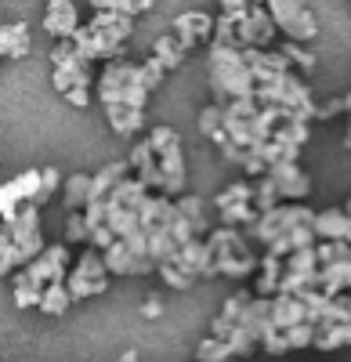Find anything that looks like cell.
I'll use <instances>...</instances> for the list:
<instances>
[{
    "instance_id": "obj_1",
    "label": "cell",
    "mask_w": 351,
    "mask_h": 362,
    "mask_svg": "<svg viewBox=\"0 0 351 362\" xmlns=\"http://www.w3.org/2000/svg\"><path fill=\"white\" fill-rule=\"evenodd\" d=\"M73 257L76 254L66 243H47L37 261H29L25 268H18L11 276V300H15V308H37L40 293L47 286L66 283V272H69Z\"/></svg>"
},
{
    "instance_id": "obj_2",
    "label": "cell",
    "mask_w": 351,
    "mask_h": 362,
    "mask_svg": "<svg viewBox=\"0 0 351 362\" xmlns=\"http://www.w3.org/2000/svg\"><path fill=\"white\" fill-rule=\"evenodd\" d=\"M95 98L102 109H134L145 112L153 102V90L141 80V62H131V58H116V62H105L102 73L95 76Z\"/></svg>"
},
{
    "instance_id": "obj_3",
    "label": "cell",
    "mask_w": 351,
    "mask_h": 362,
    "mask_svg": "<svg viewBox=\"0 0 351 362\" xmlns=\"http://www.w3.org/2000/svg\"><path fill=\"white\" fill-rule=\"evenodd\" d=\"M207 83H210V98L214 105L228 102H254V73L243 62V51L232 47H207Z\"/></svg>"
},
{
    "instance_id": "obj_4",
    "label": "cell",
    "mask_w": 351,
    "mask_h": 362,
    "mask_svg": "<svg viewBox=\"0 0 351 362\" xmlns=\"http://www.w3.org/2000/svg\"><path fill=\"white\" fill-rule=\"evenodd\" d=\"M210 250V279L225 276V279H254L261 257L250 250V239L239 228H221L214 225V232L203 239Z\"/></svg>"
},
{
    "instance_id": "obj_5",
    "label": "cell",
    "mask_w": 351,
    "mask_h": 362,
    "mask_svg": "<svg viewBox=\"0 0 351 362\" xmlns=\"http://www.w3.org/2000/svg\"><path fill=\"white\" fill-rule=\"evenodd\" d=\"M145 145L153 148L156 167H160V196H167V199L185 196L189 170H185V148H182L178 131L167 127V124H156V127L145 131Z\"/></svg>"
},
{
    "instance_id": "obj_6",
    "label": "cell",
    "mask_w": 351,
    "mask_h": 362,
    "mask_svg": "<svg viewBox=\"0 0 351 362\" xmlns=\"http://www.w3.org/2000/svg\"><path fill=\"white\" fill-rule=\"evenodd\" d=\"M109 286H112V276L105 272L102 254L91 250V247H83V250L73 257L69 272H66V290H69V297H73V305H80V300H91V297H102Z\"/></svg>"
},
{
    "instance_id": "obj_7",
    "label": "cell",
    "mask_w": 351,
    "mask_h": 362,
    "mask_svg": "<svg viewBox=\"0 0 351 362\" xmlns=\"http://www.w3.org/2000/svg\"><path fill=\"white\" fill-rule=\"evenodd\" d=\"M4 235H8V243L15 247L18 254V268H25L29 261H37L44 254V228H40V210L33 203H25L18 206L15 214L4 221Z\"/></svg>"
},
{
    "instance_id": "obj_8",
    "label": "cell",
    "mask_w": 351,
    "mask_h": 362,
    "mask_svg": "<svg viewBox=\"0 0 351 362\" xmlns=\"http://www.w3.org/2000/svg\"><path fill=\"white\" fill-rule=\"evenodd\" d=\"M275 33L286 37V44H311L319 37V18L308 4H301V0H272V4H265Z\"/></svg>"
},
{
    "instance_id": "obj_9",
    "label": "cell",
    "mask_w": 351,
    "mask_h": 362,
    "mask_svg": "<svg viewBox=\"0 0 351 362\" xmlns=\"http://www.w3.org/2000/svg\"><path fill=\"white\" fill-rule=\"evenodd\" d=\"M315 221V210L304 206V203H279L275 210H268V214H261L246 232V239H257L261 247H272L275 239H282L286 232H294L301 225H311Z\"/></svg>"
},
{
    "instance_id": "obj_10",
    "label": "cell",
    "mask_w": 351,
    "mask_h": 362,
    "mask_svg": "<svg viewBox=\"0 0 351 362\" xmlns=\"http://www.w3.org/2000/svg\"><path fill=\"white\" fill-rule=\"evenodd\" d=\"M232 18V15H228ZM236 37L243 51H268L275 40V25L265 11V4H250L239 18H236Z\"/></svg>"
},
{
    "instance_id": "obj_11",
    "label": "cell",
    "mask_w": 351,
    "mask_h": 362,
    "mask_svg": "<svg viewBox=\"0 0 351 362\" xmlns=\"http://www.w3.org/2000/svg\"><path fill=\"white\" fill-rule=\"evenodd\" d=\"M167 33L178 40L185 51H189V47H199V44H210V37H214V15L189 8V11H182V15L170 18Z\"/></svg>"
},
{
    "instance_id": "obj_12",
    "label": "cell",
    "mask_w": 351,
    "mask_h": 362,
    "mask_svg": "<svg viewBox=\"0 0 351 362\" xmlns=\"http://www.w3.org/2000/svg\"><path fill=\"white\" fill-rule=\"evenodd\" d=\"M44 33L54 40V44H62V40H73L76 37V29L83 25L80 18V8L73 4V0H51V4L44 8Z\"/></svg>"
},
{
    "instance_id": "obj_13",
    "label": "cell",
    "mask_w": 351,
    "mask_h": 362,
    "mask_svg": "<svg viewBox=\"0 0 351 362\" xmlns=\"http://www.w3.org/2000/svg\"><path fill=\"white\" fill-rule=\"evenodd\" d=\"M265 177L275 185V192H279L282 203H304L311 196V177L297 163H275V167H268Z\"/></svg>"
},
{
    "instance_id": "obj_14",
    "label": "cell",
    "mask_w": 351,
    "mask_h": 362,
    "mask_svg": "<svg viewBox=\"0 0 351 362\" xmlns=\"http://www.w3.org/2000/svg\"><path fill=\"white\" fill-rule=\"evenodd\" d=\"M102 261H105V272L112 279H145L153 276V261H145L138 254H131L124 243H112L109 250H102Z\"/></svg>"
},
{
    "instance_id": "obj_15",
    "label": "cell",
    "mask_w": 351,
    "mask_h": 362,
    "mask_svg": "<svg viewBox=\"0 0 351 362\" xmlns=\"http://www.w3.org/2000/svg\"><path fill=\"white\" fill-rule=\"evenodd\" d=\"M268 322L275 334H286V329H294L301 322H311L308 319V305L297 297H286V293H275L272 297V308H268Z\"/></svg>"
},
{
    "instance_id": "obj_16",
    "label": "cell",
    "mask_w": 351,
    "mask_h": 362,
    "mask_svg": "<svg viewBox=\"0 0 351 362\" xmlns=\"http://www.w3.org/2000/svg\"><path fill=\"white\" fill-rule=\"evenodd\" d=\"M174 206H178V214L189 221V228H192V235H196V239H207V235L214 232V221H210V203L203 199V196L185 192V196L174 199Z\"/></svg>"
},
{
    "instance_id": "obj_17",
    "label": "cell",
    "mask_w": 351,
    "mask_h": 362,
    "mask_svg": "<svg viewBox=\"0 0 351 362\" xmlns=\"http://www.w3.org/2000/svg\"><path fill=\"white\" fill-rule=\"evenodd\" d=\"M33 51V33H29V22L15 18V22H0V62L4 58H25Z\"/></svg>"
},
{
    "instance_id": "obj_18",
    "label": "cell",
    "mask_w": 351,
    "mask_h": 362,
    "mask_svg": "<svg viewBox=\"0 0 351 362\" xmlns=\"http://www.w3.org/2000/svg\"><path fill=\"white\" fill-rule=\"evenodd\" d=\"M311 232H315L319 243H344V239L351 235V218L340 206H330V210H323V214H315Z\"/></svg>"
},
{
    "instance_id": "obj_19",
    "label": "cell",
    "mask_w": 351,
    "mask_h": 362,
    "mask_svg": "<svg viewBox=\"0 0 351 362\" xmlns=\"http://www.w3.org/2000/svg\"><path fill=\"white\" fill-rule=\"evenodd\" d=\"M105 119H109L112 134H120V138H141L149 131V116L134 112V109H105Z\"/></svg>"
},
{
    "instance_id": "obj_20",
    "label": "cell",
    "mask_w": 351,
    "mask_h": 362,
    "mask_svg": "<svg viewBox=\"0 0 351 362\" xmlns=\"http://www.w3.org/2000/svg\"><path fill=\"white\" fill-rule=\"evenodd\" d=\"M87 196H91V174H69L62 181V206H66V214H83Z\"/></svg>"
},
{
    "instance_id": "obj_21",
    "label": "cell",
    "mask_w": 351,
    "mask_h": 362,
    "mask_svg": "<svg viewBox=\"0 0 351 362\" xmlns=\"http://www.w3.org/2000/svg\"><path fill=\"white\" fill-rule=\"evenodd\" d=\"M196 127H199V134H203V138L214 141L218 148L228 141V138H225V109H221V105H214V102L199 109V116H196Z\"/></svg>"
},
{
    "instance_id": "obj_22",
    "label": "cell",
    "mask_w": 351,
    "mask_h": 362,
    "mask_svg": "<svg viewBox=\"0 0 351 362\" xmlns=\"http://www.w3.org/2000/svg\"><path fill=\"white\" fill-rule=\"evenodd\" d=\"M69 308H73V297H69L66 283L47 286V290L40 293V305H37V312H40V315H47V319H62Z\"/></svg>"
},
{
    "instance_id": "obj_23",
    "label": "cell",
    "mask_w": 351,
    "mask_h": 362,
    "mask_svg": "<svg viewBox=\"0 0 351 362\" xmlns=\"http://www.w3.org/2000/svg\"><path fill=\"white\" fill-rule=\"evenodd\" d=\"M185 47L178 44V40H174L170 33H163V37H156L153 40V58H156V62L167 69V73H174V69H182V62H185Z\"/></svg>"
},
{
    "instance_id": "obj_24",
    "label": "cell",
    "mask_w": 351,
    "mask_h": 362,
    "mask_svg": "<svg viewBox=\"0 0 351 362\" xmlns=\"http://www.w3.org/2000/svg\"><path fill=\"white\" fill-rule=\"evenodd\" d=\"M351 344V322H340V326H326L315 334V344L319 351H337V348H347Z\"/></svg>"
},
{
    "instance_id": "obj_25",
    "label": "cell",
    "mask_w": 351,
    "mask_h": 362,
    "mask_svg": "<svg viewBox=\"0 0 351 362\" xmlns=\"http://www.w3.org/2000/svg\"><path fill=\"white\" fill-rule=\"evenodd\" d=\"M279 54L286 58V66L294 69L297 76L315 69V54H311L308 47H301V44H286V40H282V44H279Z\"/></svg>"
},
{
    "instance_id": "obj_26",
    "label": "cell",
    "mask_w": 351,
    "mask_h": 362,
    "mask_svg": "<svg viewBox=\"0 0 351 362\" xmlns=\"http://www.w3.org/2000/svg\"><path fill=\"white\" fill-rule=\"evenodd\" d=\"M11 185H15V192H18L22 203H33L37 206V196H40V167H29V170L15 174Z\"/></svg>"
},
{
    "instance_id": "obj_27",
    "label": "cell",
    "mask_w": 351,
    "mask_h": 362,
    "mask_svg": "<svg viewBox=\"0 0 351 362\" xmlns=\"http://www.w3.org/2000/svg\"><path fill=\"white\" fill-rule=\"evenodd\" d=\"M282 199H279V192H275V185L268 177H257L254 181V210H257V218L261 214H268V210H275Z\"/></svg>"
},
{
    "instance_id": "obj_28",
    "label": "cell",
    "mask_w": 351,
    "mask_h": 362,
    "mask_svg": "<svg viewBox=\"0 0 351 362\" xmlns=\"http://www.w3.org/2000/svg\"><path fill=\"white\" fill-rule=\"evenodd\" d=\"M58 192H62V170H58V167H40V196H37V210L47 206Z\"/></svg>"
},
{
    "instance_id": "obj_29",
    "label": "cell",
    "mask_w": 351,
    "mask_h": 362,
    "mask_svg": "<svg viewBox=\"0 0 351 362\" xmlns=\"http://www.w3.org/2000/svg\"><path fill=\"white\" fill-rule=\"evenodd\" d=\"M62 243H66L69 250L91 243V228H87L83 214H66V239H62Z\"/></svg>"
},
{
    "instance_id": "obj_30",
    "label": "cell",
    "mask_w": 351,
    "mask_h": 362,
    "mask_svg": "<svg viewBox=\"0 0 351 362\" xmlns=\"http://www.w3.org/2000/svg\"><path fill=\"white\" fill-rule=\"evenodd\" d=\"M156 276H160V279H163L170 290H192V286H196V279L189 276L185 268H178V264H174V261L160 264V268H156Z\"/></svg>"
},
{
    "instance_id": "obj_31",
    "label": "cell",
    "mask_w": 351,
    "mask_h": 362,
    "mask_svg": "<svg viewBox=\"0 0 351 362\" xmlns=\"http://www.w3.org/2000/svg\"><path fill=\"white\" fill-rule=\"evenodd\" d=\"M15 272H18V254H15V247L8 243L4 221H0V279H11Z\"/></svg>"
},
{
    "instance_id": "obj_32",
    "label": "cell",
    "mask_w": 351,
    "mask_h": 362,
    "mask_svg": "<svg viewBox=\"0 0 351 362\" xmlns=\"http://www.w3.org/2000/svg\"><path fill=\"white\" fill-rule=\"evenodd\" d=\"M163 76H167V69L156 62V58L149 54V58H145V62H141V80H145V87H149V90H156L160 83H163Z\"/></svg>"
},
{
    "instance_id": "obj_33",
    "label": "cell",
    "mask_w": 351,
    "mask_h": 362,
    "mask_svg": "<svg viewBox=\"0 0 351 362\" xmlns=\"http://www.w3.org/2000/svg\"><path fill=\"white\" fill-rule=\"evenodd\" d=\"M73 109H91L95 105V90H87V87H76V90H69V95H62Z\"/></svg>"
},
{
    "instance_id": "obj_34",
    "label": "cell",
    "mask_w": 351,
    "mask_h": 362,
    "mask_svg": "<svg viewBox=\"0 0 351 362\" xmlns=\"http://www.w3.org/2000/svg\"><path fill=\"white\" fill-rule=\"evenodd\" d=\"M340 112H344V98H330L326 105L315 109V119H333V116H340Z\"/></svg>"
},
{
    "instance_id": "obj_35",
    "label": "cell",
    "mask_w": 351,
    "mask_h": 362,
    "mask_svg": "<svg viewBox=\"0 0 351 362\" xmlns=\"http://www.w3.org/2000/svg\"><path fill=\"white\" fill-rule=\"evenodd\" d=\"M141 315H145V319H160V315H163V300H160L156 293L145 297V300H141Z\"/></svg>"
},
{
    "instance_id": "obj_36",
    "label": "cell",
    "mask_w": 351,
    "mask_h": 362,
    "mask_svg": "<svg viewBox=\"0 0 351 362\" xmlns=\"http://www.w3.org/2000/svg\"><path fill=\"white\" fill-rule=\"evenodd\" d=\"M116 362H141V351L127 348V351H120V358H116Z\"/></svg>"
},
{
    "instance_id": "obj_37",
    "label": "cell",
    "mask_w": 351,
    "mask_h": 362,
    "mask_svg": "<svg viewBox=\"0 0 351 362\" xmlns=\"http://www.w3.org/2000/svg\"><path fill=\"white\" fill-rule=\"evenodd\" d=\"M344 112L351 116V95H344Z\"/></svg>"
},
{
    "instance_id": "obj_38",
    "label": "cell",
    "mask_w": 351,
    "mask_h": 362,
    "mask_svg": "<svg viewBox=\"0 0 351 362\" xmlns=\"http://www.w3.org/2000/svg\"><path fill=\"white\" fill-rule=\"evenodd\" d=\"M344 145H347V148H351V124H347V138H344Z\"/></svg>"
},
{
    "instance_id": "obj_39",
    "label": "cell",
    "mask_w": 351,
    "mask_h": 362,
    "mask_svg": "<svg viewBox=\"0 0 351 362\" xmlns=\"http://www.w3.org/2000/svg\"><path fill=\"white\" fill-rule=\"evenodd\" d=\"M340 210H344V214H347V218H351V199H347V206H340Z\"/></svg>"
}]
</instances>
